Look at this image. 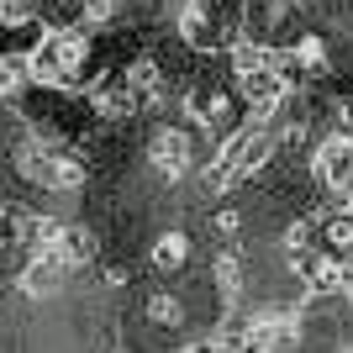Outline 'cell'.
Returning <instances> with one entry per match:
<instances>
[{"label": "cell", "mask_w": 353, "mask_h": 353, "mask_svg": "<svg viewBox=\"0 0 353 353\" xmlns=\"http://www.w3.org/2000/svg\"><path fill=\"white\" fill-rule=\"evenodd\" d=\"M32 85V63L27 53H0V101H16Z\"/></svg>", "instance_id": "obj_13"}, {"label": "cell", "mask_w": 353, "mask_h": 353, "mask_svg": "<svg viewBox=\"0 0 353 353\" xmlns=\"http://www.w3.org/2000/svg\"><path fill=\"white\" fill-rule=\"evenodd\" d=\"M211 280H216L221 306H227V301H237V285H243V259H237V253H216V269H211Z\"/></svg>", "instance_id": "obj_14"}, {"label": "cell", "mask_w": 353, "mask_h": 353, "mask_svg": "<svg viewBox=\"0 0 353 353\" xmlns=\"http://www.w3.org/2000/svg\"><path fill=\"white\" fill-rule=\"evenodd\" d=\"M85 185V163L74 159V153H53V179H48V190H79Z\"/></svg>", "instance_id": "obj_15"}, {"label": "cell", "mask_w": 353, "mask_h": 353, "mask_svg": "<svg viewBox=\"0 0 353 353\" xmlns=\"http://www.w3.org/2000/svg\"><path fill=\"white\" fill-rule=\"evenodd\" d=\"M179 37H185L190 48H201V53H206V48H216V37H221V32H216V27L206 21V11H201V0H190V6H179Z\"/></svg>", "instance_id": "obj_11"}, {"label": "cell", "mask_w": 353, "mask_h": 353, "mask_svg": "<svg viewBox=\"0 0 353 353\" xmlns=\"http://www.w3.org/2000/svg\"><path fill=\"white\" fill-rule=\"evenodd\" d=\"M63 280H69V264H63L59 253H48V248H32L27 269H21V290L32 295V301H48V295H59Z\"/></svg>", "instance_id": "obj_4"}, {"label": "cell", "mask_w": 353, "mask_h": 353, "mask_svg": "<svg viewBox=\"0 0 353 353\" xmlns=\"http://www.w3.org/2000/svg\"><path fill=\"white\" fill-rule=\"evenodd\" d=\"M185 259H190V237L185 232H163L159 243H153V269H159V274H179Z\"/></svg>", "instance_id": "obj_12"}, {"label": "cell", "mask_w": 353, "mask_h": 353, "mask_svg": "<svg viewBox=\"0 0 353 353\" xmlns=\"http://www.w3.org/2000/svg\"><path fill=\"white\" fill-rule=\"evenodd\" d=\"M90 105H95L105 121H127L143 101H137V90L127 85V74H117V79H101V85L90 90Z\"/></svg>", "instance_id": "obj_7"}, {"label": "cell", "mask_w": 353, "mask_h": 353, "mask_svg": "<svg viewBox=\"0 0 353 353\" xmlns=\"http://www.w3.org/2000/svg\"><path fill=\"white\" fill-rule=\"evenodd\" d=\"M69 6H79V0H69Z\"/></svg>", "instance_id": "obj_25"}, {"label": "cell", "mask_w": 353, "mask_h": 353, "mask_svg": "<svg viewBox=\"0 0 353 353\" xmlns=\"http://www.w3.org/2000/svg\"><path fill=\"white\" fill-rule=\"evenodd\" d=\"M121 74H127V85L137 90V101H143V105H159L163 101V69L153 59H132Z\"/></svg>", "instance_id": "obj_10"}, {"label": "cell", "mask_w": 353, "mask_h": 353, "mask_svg": "<svg viewBox=\"0 0 353 353\" xmlns=\"http://www.w3.org/2000/svg\"><path fill=\"white\" fill-rule=\"evenodd\" d=\"M117 16V0H79V21L85 27H105Z\"/></svg>", "instance_id": "obj_20"}, {"label": "cell", "mask_w": 353, "mask_h": 353, "mask_svg": "<svg viewBox=\"0 0 353 353\" xmlns=\"http://www.w3.org/2000/svg\"><path fill=\"white\" fill-rule=\"evenodd\" d=\"M316 185L338 206H353V137H327L316 148Z\"/></svg>", "instance_id": "obj_2"}, {"label": "cell", "mask_w": 353, "mask_h": 353, "mask_svg": "<svg viewBox=\"0 0 353 353\" xmlns=\"http://www.w3.org/2000/svg\"><path fill=\"white\" fill-rule=\"evenodd\" d=\"M148 322L153 327H179L185 322V306H179L174 295H153V301H148Z\"/></svg>", "instance_id": "obj_16"}, {"label": "cell", "mask_w": 353, "mask_h": 353, "mask_svg": "<svg viewBox=\"0 0 353 353\" xmlns=\"http://www.w3.org/2000/svg\"><path fill=\"white\" fill-rule=\"evenodd\" d=\"M48 253H59L63 264L69 269H85V264H95V232H90V227H53V237H48L43 243Z\"/></svg>", "instance_id": "obj_8"}, {"label": "cell", "mask_w": 353, "mask_h": 353, "mask_svg": "<svg viewBox=\"0 0 353 353\" xmlns=\"http://www.w3.org/2000/svg\"><path fill=\"white\" fill-rule=\"evenodd\" d=\"M295 322L290 316H253L248 322V348H295Z\"/></svg>", "instance_id": "obj_9"}, {"label": "cell", "mask_w": 353, "mask_h": 353, "mask_svg": "<svg viewBox=\"0 0 353 353\" xmlns=\"http://www.w3.org/2000/svg\"><path fill=\"white\" fill-rule=\"evenodd\" d=\"M237 227H243V216H237V211H221V216H216V232H237Z\"/></svg>", "instance_id": "obj_23"}, {"label": "cell", "mask_w": 353, "mask_h": 353, "mask_svg": "<svg viewBox=\"0 0 353 353\" xmlns=\"http://www.w3.org/2000/svg\"><path fill=\"white\" fill-rule=\"evenodd\" d=\"M185 117H190V127L221 132V127L232 121V105H227V95H221L216 85H195L190 95H185Z\"/></svg>", "instance_id": "obj_6"}, {"label": "cell", "mask_w": 353, "mask_h": 353, "mask_svg": "<svg viewBox=\"0 0 353 353\" xmlns=\"http://www.w3.org/2000/svg\"><path fill=\"white\" fill-rule=\"evenodd\" d=\"M290 269L301 274V280H306V290H311V295H338V290H343V264H338V259H327V253H306V248H295Z\"/></svg>", "instance_id": "obj_5"}, {"label": "cell", "mask_w": 353, "mask_h": 353, "mask_svg": "<svg viewBox=\"0 0 353 353\" xmlns=\"http://www.w3.org/2000/svg\"><path fill=\"white\" fill-rule=\"evenodd\" d=\"M327 243H332V253H353V221L332 216V221H327Z\"/></svg>", "instance_id": "obj_21"}, {"label": "cell", "mask_w": 353, "mask_h": 353, "mask_svg": "<svg viewBox=\"0 0 353 353\" xmlns=\"http://www.w3.org/2000/svg\"><path fill=\"white\" fill-rule=\"evenodd\" d=\"M285 69H322V43H316V37H301V43L290 48V59H280Z\"/></svg>", "instance_id": "obj_17"}, {"label": "cell", "mask_w": 353, "mask_h": 353, "mask_svg": "<svg viewBox=\"0 0 353 353\" xmlns=\"http://www.w3.org/2000/svg\"><path fill=\"white\" fill-rule=\"evenodd\" d=\"M285 243H290V253H295V248H306V243H311V221H295L290 232H285Z\"/></svg>", "instance_id": "obj_22"}, {"label": "cell", "mask_w": 353, "mask_h": 353, "mask_svg": "<svg viewBox=\"0 0 353 353\" xmlns=\"http://www.w3.org/2000/svg\"><path fill=\"white\" fill-rule=\"evenodd\" d=\"M37 16V0H0V27H27Z\"/></svg>", "instance_id": "obj_19"}, {"label": "cell", "mask_w": 353, "mask_h": 353, "mask_svg": "<svg viewBox=\"0 0 353 353\" xmlns=\"http://www.w3.org/2000/svg\"><path fill=\"white\" fill-rule=\"evenodd\" d=\"M237 90H243V101L253 105V117H269V111H280L285 95H290V69H285L280 53H274L269 63L237 74Z\"/></svg>", "instance_id": "obj_1"}, {"label": "cell", "mask_w": 353, "mask_h": 353, "mask_svg": "<svg viewBox=\"0 0 353 353\" xmlns=\"http://www.w3.org/2000/svg\"><path fill=\"white\" fill-rule=\"evenodd\" d=\"M343 290H348V301H353V264L343 269Z\"/></svg>", "instance_id": "obj_24"}, {"label": "cell", "mask_w": 353, "mask_h": 353, "mask_svg": "<svg viewBox=\"0 0 353 353\" xmlns=\"http://www.w3.org/2000/svg\"><path fill=\"white\" fill-rule=\"evenodd\" d=\"M148 163H153L163 179L190 174V163H195V143H190V132H179V127H159V132L148 137Z\"/></svg>", "instance_id": "obj_3"}, {"label": "cell", "mask_w": 353, "mask_h": 353, "mask_svg": "<svg viewBox=\"0 0 353 353\" xmlns=\"http://www.w3.org/2000/svg\"><path fill=\"white\" fill-rule=\"evenodd\" d=\"M274 59V48H264V43H248V37H243V43L232 48V63H237V74L243 69H259V63H269Z\"/></svg>", "instance_id": "obj_18"}]
</instances>
